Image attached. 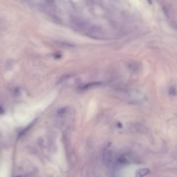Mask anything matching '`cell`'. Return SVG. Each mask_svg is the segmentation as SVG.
Returning <instances> with one entry per match:
<instances>
[{
  "label": "cell",
  "instance_id": "cell-1",
  "mask_svg": "<svg viewBox=\"0 0 177 177\" xmlns=\"http://www.w3.org/2000/svg\"><path fill=\"white\" fill-rule=\"evenodd\" d=\"M74 29L84 33L92 38L102 39L104 38V32L102 28L78 18L72 17L70 20Z\"/></svg>",
  "mask_w": 177,
  "mask_h": 177
},
{
  "label": "cell",
  "instance_id": "cell-2",
  "mask_svg": "<svg viewBox=\"0 0 177 177\" xmlns=\"http://www.w3.org/2000/svg\"><path fill=\"white\" fill-rule=\"evenodd\" d=\"M102 158L104 163L106 165H109L111 161V154L110 150L106 149L102 152Z\"/></svg>",
  "mask_w": 177,
  "mask_h": 177
},
{
  "label": "cell",
  "instance_id": "cell-3",
  "mask_svg": "<svg viewBox=\"0 0 177 177\" xmlns=\"http://www.w3.org/2000/svg\"><path fill=\"white\" fill-rule=\"evenodd\" d=\"M149 172H150V170L148 168H142V169H139L136 172V177H143L148 174Z\"/></svg>",
  "mask_w": 177,
  "mask_h": 177
},
{
  "label": "cell",
  "instance_id": "cell-4",
  "mask_svg": "<svg viewBox=\"0 0 177 177\" xmlns=\"http://www.w3.org/2000/svg\"><path fill=\"white\" fill-rule=\"evenodd\" d=\"M101 84V83L100 82H94V83H91L90 84H88L85 85L84 86H83L82 87H81V89L82 90H86V89H88L90 88L91 87H95V86H99Z\"/></svg>",
  "mask_w": 177,
  "mask_h": 177
},
{
  "label": "cell",
  "instance_id": "cell-5",
  "mask_svg": "<svg viewBox=\"0 0 177 177\" xmlns=\"http://www.w3.org/2000/svg\"><path fill=\"white\" fill-rule=\"evenodd\" d=\"M169 93L171 95H176V89L174 87H170L169 89Z\"/></svg>",
  "mask_w": 177,
  "mask_h": 177
},
{
  "label": "cell",
  "instance_id": "cell-6",
  "mask_svg": "<svg viewBox=\"0 0 177 177\" xmlns=\"http://www.w3.org/2000/svg\"><path fill=\"white\" fill-rule=\"evenodd\" d=\"M70 75H65V76H63V77H62V78H61V79H60V81H59V83H61V82L65 81V79H69V78L70 77Z\"/></svg>",
  "mask_w": 177,
  "mask_h": 177
}]
</instances>
